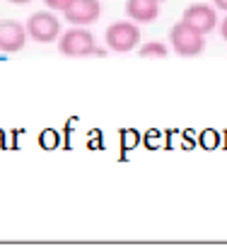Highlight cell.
I'll use <instances>...</instances> for the list:
<instances>
[{
    "instance_id": "1",
    "label": "cell",
    "mask_w": 227,
    "mask_h": 249,
    "mask_svg": "<svg viewBox=\"0 0 227 249\" xmlns=\"http://www.w3.org/2000/svg\"><path fill=\"white\" fill-rule=\"evenodd\" d=\"M169 44L184 58H193V56H201L206 51V36L201 32H196L193 27H189L184 19L169 29Z\"/></svg>"
},
{
    "instance_id": "2",
    "label": "cell",
    "mask_w": 227,
    "mask_h": 249,
    "mask_svg": "<svg viewBox=\"0 0 227 249\" xmlns=\"http://www.w3.org/2000/svg\"><path fill=\"white\" fill-rule=\"evenodd\" d=\"M27 36L36 44H53L61 36V19L51 10H39L27 19Z\"/></svg>"
},
{
    "instance_id": "3",
    "label": "cell",
    "mask_w": 227,
    "mask_h": 249,
    "mask_svg": "<svg viewBox=\"0 0 227 249\" xmlns=\"http://www.w3.org/2000/svg\"><path fill=\"white\" fill-rule=\"evenodd\" d=\"M58 49H61L63 56L85 58V56H94L97 41H94V34H92L87 27H70L68 32H61V36H58Z\"/></svg>"
},
{
    "instance_id": "4",
    "label": "cell",
    "mask_w": 227,
    "mask_h": 249,
    "mask_svg": "<svg viewBox=\"0 0 227 249\" xmlns=\"http://www.w3.org/2000/svg\"><path fill=\"white\" fill-rule=\"evenodd\" d=\"M104 41H106V49L114 51V53H128L133 51L138 44H140V29L136 22H114L106 27L104 32Z\"/></svg>"
},
{
    "instance_id": "5",
    "label": "cell",
    "mask_w": 227,
    "mask_h": 249,
    "mask_svg": "<svg viewBox=\"0 0 227 249\" xmlns=\"http://www.w3.org/2000/svg\"><path fill=\"white\" fill-rule=\"evenodd\" d=\"M189 27H193L196 32H201L203 36L210 34L215 27H218V10L208 2H193L184 10V17H181Z\"/></svg>"
},
{
    "instance_id": "6",
    "label": "cell",
    "mask_w": 227,
    "mask_h": 249,
    "mask_svg": "<svg viewBox=\"0 0 227 249\" xmlns=\"http://www.w3.org/2000/svg\"><path fill=\"white\" fill-rule=\"evenodd\" d=\"M27 27L17 19H0V51L2 53H15L22 51L27 44Z\"/></svg>"
},
{
    "instance_id": "7",
    "label": "cell",
    "mask_w": 227,
    "mask_h": 249,
    "mask_svg": "<svg viewBox=\"0 0 227 249\" xmlns=\"http://www.w3.org/2000/svg\"><path fill=\"white\" fill-rule=\"evenodd\" d=\"M102 15V2L99 0H73L70 7L63 12L66 22H70L73 27H89L92 22H97Z\"/></svg>"
},
{
    "instance_id": "8",
    "label": "cell",
    "mask_w": 227,
    "mask_h": 249,
    "mask_svg": "<svg viewBox=\"0 0 227 249\" xmlns=\"http://www.w3.org/2000/svg\"><path fill=\"white\" fill-rule=\"evenodd\" d=\"M126 15L136 24H150L159 17V2H155V0H126Z\"/></svg>"
},
{
    "instance_id": "9",
    "label": "cell",
    "mask_w": 227,
    "mask_h": 249,
    "mask_svg": "<svg viewBox=\"0 0 227 249\" xmlns=\"http://www.w3.org/2000/svg\"><path fill=\"white\" fill-rule=\"evenodd\" d=\"M138 53L143 58H167L169 56V46L164 41H145V44H140Z\"/></svg>"
},
{
    "instance_id": "10",
    "label": "cell",
    "mask_w": 227,
    "mask_h": 249,
    "mask_svg": "<svg viewBox=\"0 0 227 249\" xmlns=\"http://www.w3.org/2000/svg\"><path fill=\"white\" fill-rule=\"evenodd\" d=\"M70 2L73 0H44L46 10H51V12H66L70 7Z\"/></svg>"
},
{
    "instance_id": "11",
    "label": "cell",
    "mask_w": 227,
    "mask_h": 249,
    "mask_svg": "<svg viewBox=\"0 0 227 249\" xmlns=\"http://www.w3.org/2000/svg\"><path fill=\"white\" fill-rule=\"evenodd\" d=\"M218 27H220V36H223V39L227 41V17H225V19H220V22H218Z\"/></svg>"
},
{
    "instance_id": "12",
    "label": "cell",
    "mask_w": 227,
    "mask_h": 249,
    "mask_svg": "<svg viewBox=\"0 0 227 249\" xmlns=\"http://www.w3.org/2000/svg\"><path fill=\"white\" fill-rule=\"evenodd\" d=\"M213 7H215V10H223V12H227V0H213Z\"/></svg>"
},
{
    "instance_id": "13",
    "label": "cell",
    "mask_w": 227,
    "mask_h": 249,
    "mask_svg": "<svg viewBox=\"0 0 227 249\" xmlns=\"http://www.w3.org/2000/svg\"><path fill=\"white\" fill-rule=\"evenodd\" d=\"M7 2H12V5H29L32 0H7Z\"/></svg>"
},
{
    "instance_id": "14",
    "label": "cell",
    "mask_w": 227,
    "mask_h": 249,
    "mask_svg": "<svg viewBox=\"0 0 227 249\" xmlns=\"http://www.w3.org/2000/svg\"><path fill=\"white\" fill-rule=\"evenodd\" d=\"M155 2H159V5H162V2H167V0H155Z\"/></svg>"
}]
</instances>
